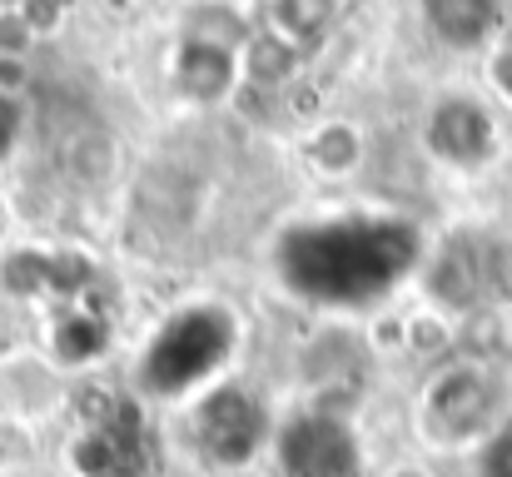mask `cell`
I'll use <instances>...</instances> for the list:
<instances>
[{"instance_id": "1", "label": "cell", "mask_w": 512, "mask_h": 477, "mask_svg": "<svg viewBox=\"0 0 512 477\" xmlns=\"http://www.w3.org/2000/svg\"><path fill=\"white\" fill-rule=\"evenodd\" d=\"M423 259V239L403 219L348 214L294 224L274 244L279 284L319 309H368L388 299Z\"/></svg>"}, {"instance_id": "2", "label": "cell", "mask_w": 512, "mask_h": 477, "mask_svg": "<svg viewBox=\"0 0 512 477\" xmlns=\"http://www.w3.org/2000/svg\"><path fill=\"white\" fill-rule=\"evenodd\" d=\"M234 318L219 304H194L160 323V333L145 348V388L160 398H184L204 388L234 353Z\"/></svg>"}, {"instance_id": "3", "label": "cell", "mask_w": 512, "mask_h": 477, "mask_svg": "<svg viewBox=\"0 0 512 477\" xmlns=\"http://www.w3.org/2000/svg\"><path fill=\"white\" fill-rule=\"evenodd\" d=\"M194 438L199 453L219 468H244L264 443H269V413L264 403L239 388V383H219L199 398L194 408Z\"/></svg>"}, {"instance_id": "4", "label": "cell", "mask_w": 512, "mask_h": 477, "mask_svg": "<svg viewBox=\"0 0 512 477\" xmlns=\"http://www.w3.org/2000/svg\"><path fill=\"white\" fill-rule=\"evenodd\" d=\"M274 448H279L284 477H358L363 473L358 438L334 413H304V418L284 423L279 438H274Z\"/></svg>"}, {"instance_id": "5", "label": "cell", "mask_w": 512, "mask_h": 477, "mask_svg": "<svg viewBox=\"0 0 512 477\" xmlns=\"http://www.w3.org/2000/svg\"><path fill=\"white\" fill-rule=\"evenodd\" d=\"M423 145H428V155L438 164H448V169H483L488 159L498 155V120L473 95H443L428 110Z\"/></svg>"}, {"instance_id": "6", "label": "cell", "mask_w": 512, "mask_h": 477, "mask_svg": "<svg viewBox=\"0 0 512 477\" xmlns=\"http://www.w3.org/2000/svg\"><path fill=\"white\" fill-rule=\"evenodd\" d=\"M498 383L488 368H453L428 388V433L438 443H468L493 423Z\"/></svg>"}, {"instance_id": "7", "label": "cell", "mask_w": 512, "mask_h": 477, "mask_svg": "<svg viewBox=\"0 0 512 477\" xmlns=\"http://www.w3.org/2000/svg\"><path fill=\"white\" fill-rule=\"evenodd\" d=\"M234 80H239V50L184 35V45H179V55H174V85H179L189 100L214 105V100H224V95L234 90Z\"/></svg>"}, {"instance_id": "8", "label": "cell", "mask_w": 512, "mask_h": 477, "mask_svg": "<svg viewBox=\"0 0 512 477\" xmlns=\"http://www.w3.org/2000/svg\"><path fill=\"white\" fill-rule=\"evenodd\" d=\"M423 20L448 50H483L503 25V0H423Z\"/></svg>"}, {"instance_id": "9", "label": "cell", "mask_w": 512, "mask_h": 477, "mask_svg": "<svg viewBox=\"0 0 512 477\" xmlns=\"http://www.w3.org/2000/svg\"><path fill=\"white\" fill-rule=\"evenodd\" d=\"M339 0H269L264 5V35H274L279 45H289L299 60L324 40V30L334 25Z\"/></svg>"}, {"instance_id": "10", "label": "cell", "mask_w": 512, "mask_h": 477, "mask_svg": "<svg viewBox=\"0 0 512 477\" xmlns=\"http://www.w3.org/2000/svg\"><path fill=\"white\" fill-rule=\"evenodd\" d=\"M294 65H299V55L289 50V45H279L274 35H249V45H244V75L254 80V85H284L289 75H294Z\"/></svg>"}, {"instance_id": "11", "label": "cell", "mask_w": 512, "mask_h": 477, "mask_svg": "<svg viewBox=\"0 0 512 477\" xmlns=\"http://www.w3.org/2000/svg\"><path fill=\"white\" fill-rule=\"evenodd\" d=\"M358 155H363V140H358L348 125H324V130L314 135V164H319V169H329V174L353 169Z\"/></svg>"}, {"instance_id": "12", "label": "cell", "mask_w": 512, "mask_h": 477, "mask_svg": "<svg viewBox=\"0 0 512 477\" xmlns=\"http://www.w3.org/2000/svg\"><path fill=\"white\" fill-rule=\"evenodd\" d=\"M478 477H512V423H498V428L483 438Z\"/></svg>"}, {"instance_id": "13", "label": "cell", "mask_w": 512, "mask_h": 477, "mask_svg": "<svg viewBox=\"0 0 512 477\" xmlns=\"http://www.w3.org/2000/svg\"><path fill=\"white\" fill-rule=\"evenodd\" d=\"M488 80H493V90L512 105V45H493V55H488Z\"/></svg>"}, {"instance_id": "14", "label": "cell", "mask_w": 512, "mask_h": 477, "mask_svg": "<svg viewBox=\"0 0 512 477\" xmlns=\"http://www.w3.org/2000/svg\"><path fill=\"white\" fill-rule=\"evenodd\" d=\"M10 135H15V110H10V100L0 95V155H5V145H10Z\"/></svg>"}]
</instances>
